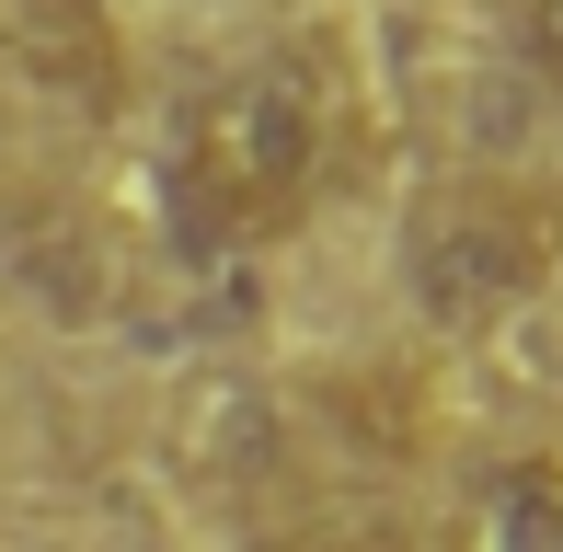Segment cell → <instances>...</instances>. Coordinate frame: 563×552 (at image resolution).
<instances>
[{
  "mask_svg": "<svg viewBox=\"0 0 563 552\" xmlns=\"http://www.w3.org/2000/svg\"><path fill=\"white\" fill-rule=\"evenodd\" d=\"M483 552H563V484L552 472H506L483 495Z\"/></svg>",
  "mask_w": 563,
  "mask_h": 552,
  "instance_id": "cell-4",
  "label": "cell"
},
{
  "mask_svg": "<svg viewBox=\"0 0 563 552\" xmlns=\"http://www.w3.org/2000/svg\"><path fill=\"white\" fill-rule=\"evenodd\" d=\"M0 35L46 81H104V12L92 0H0Z\"/></svg>",
  "mask_w": 563,
  "mask_h": 552,
  "instance_id": "cell-3",
  "label": "cell"
},
{
  "mask_svg": "<svg viewBox=\"0 0 563 552\" xmlns=\"http://www.w3.org/2000/svg\"><path fill=\"white\" fill-rule=\"evenodd\" d=\"M265 552H368V541H334V530H299V541H265Z\"/></svg>",
  "mask_w": 563,
  "mask_h": 552,
  "instance_id": "cell-6",
  "label": "cell"
},
{
  "mask_svg": "<svg viewBox=\"0 0 563 552\" xmlns=\"http://www.w3.org/2000/svg\"><path fill=\"white\" fill-rule=\"evenodd\" d=\"M541 276H552V219L541 196L495 185V173H449L402 219V299L438 334H495L518 299H541Z\"/></svg>",
  "mask_w": 563,
  "mask_h": 552,
  "instance_id": "cell-2",
  "label": "cell"
},
{
  "mask_svg": "<svg viewBox=\"0 0 563 552\" xmlns=\"http://www.w3.org/2000/svg\"><path fill=\"white\" fill-rule=\"evenodd\" d=\"M506 58L541 92H563V0H506Z\"/></svg>",
  "mask_w": 563,
  "mask_h": 552,
  "instance_id": "cell-5",
  "label": "cell"
},
{
  "mask_svg": "<svg viewBox=\"0 0 563 552\" xmlns=\"http://www.w3.org/2000/svg\"><path fill=\"white\" fill-rule=\"evenodd\" d=\"M345 173V81L322 46H265L230 81L196 92L185 139H173V219L196 254L219 242H276L311 219Z\"/></svg>",
  "mask_w": 563,
  "mask_h": 552,
  "instance_id": "cell-1",
  "label": "cell"
}]
</instances>
